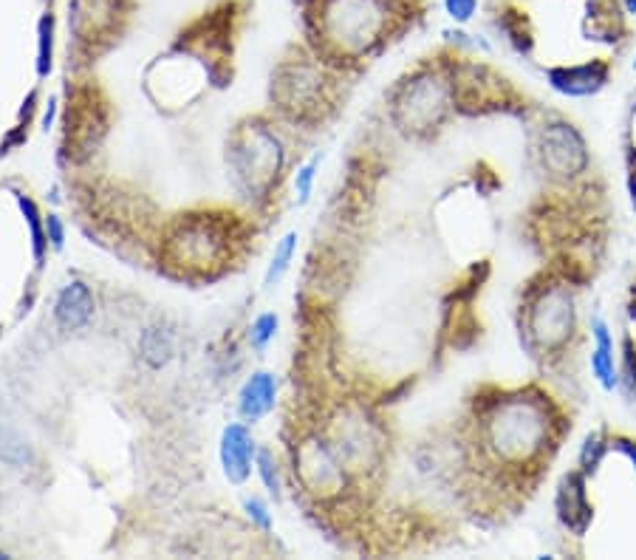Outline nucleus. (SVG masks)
<instances>
[{"label":"nucleus","mask_w":636,"mask_h":560,"mask_svg":"<svg viewBox=\"0 0 636 560\" xmlns=\"http://www.w3.org/2000/svg\"><path fill=\"white\" fill-rule=\"evenodd\" d=\"M309 26L334 60H365L391 41L404 12L399 0H312Z\"/></svg>","instance_id":"f257e3e1"},{"label":"nucleus","mask_w":636,"mask_h":560,"mask_svg":"<svg viewBox=\"0 0 636 560\" xmlns=\"http://www.w3.org/2000/svg\"><path fill=\"white\" fill-rule=\"evenodd\" d=\"M226 253H230V233L210 215H201V219L190 215L170 235V260L190 272L219 267Z\"/></svg>","instance_id":"f03ea898"},{"label":"nucleus","mask_w":636,"mask_h":560,"mask_svg":"<svg viewBox=\"0 0 636 560\" xmlns=\"http://www.w3.org/2000/svg\"><path fill=\"white\" fill-rule=\"evenodd\" d=\"M233 165L249 187L266 184L278 176L280 165H283L280 142L260 125L246 127L233 147Z\"/></svg>","instance_id":"7ed1b4c3"},{"label":"nucleus","mask_w":636,"mask_h":560,"mask_svg":"<svg viewBox=\"0 0 636 560\" xmlns=\"http://www.w3.org/2000/svg\"><path fill=\"white\" fill-rule=\"evenodd\" d=\"M551 507H555V520L557 527L564 529V535L583 544L591 529V520H594V504H591L585 473L577 464L569 467L557 481Z\"/></svg>","instance_id":"20e7f679"},{"label":"nucleus","mask_w":636,"mask_h":560,"mask_svg":"<svg viewBox=\"0 0 636 560\" xmlns=\"http://www.w3.org/2000/svg\"><path fill=\"white\" fill-rule=\"evenodd\" d=\"M298 470L303 484L317 495H334L345 488V467L323 439H309L298 450Z\"/></svg>","instance_id":"39448f33"},{"label":"nucleus","mask_w":636,"mask_h":560,"mask_svg":"<svg viewBox=\"0 0 636 560\" xmlns=\"http://www.w3.org/2000/svg\"><path fill=\"white\" fill-rule=\"evenodd\" d=\"M589 337H591V351H589V371L591 380L596 382V388L603 394L614 396L620 394V354H616V340L614 332H611V323L600 309H594L589 317Z\"/></svg>","instance_id":"423d86ee"},{"label":"nucleus","mask_w":636,"mask_h":560,"mask_svg":"<svg viewBox=\"0 0 636 560\" xmlns=\"http://www.w3.org/2000/svg\"><path fill=\"white\" fill-rule=\"evenodd\" d=\"M221 467H224V475L233 484H244L253 473L255 456H258V445H255L249 427L235 422V425H226L224 434H221Z\"/></svg>","instance_id":"0eeeda50"},{"label":"nucleus","mask_w":636,"mask_h":560,"mask_svg":"<svg viewBox=\"0 0 636 560\" xmlns=\"http://www.w3.org/2000/svg\"><path fill=\"white\" fill-rule=\"evenodd\" d=\"M93 314V298L91 289L82 283V280H71L57 294V303H54V317L60 323L63 332H80L91 323Z\"/></svg>","instance_id":"6e6552de"},{"label":"nucleus","mask_w":636,"mask_h":560,"mask_svg":"<svg viewBox=\"0 0 636 560\" xmlns=\"http://www.w3.org/2000/svg\"><path fill=\"white\" fill-rule=\"evenodd\" d=\"M275 400H278V380H275V373L258 371L241 388L238 411L246 422H258L272 411Z\"/></svg>","instance_id":"1a4fd4ad"},{"label":"nucleus","mask_w":636,"mask_h":560,"mask_svg":"<svg viewBox=\"0 0 636 560\" xmlns=\"http://www.w3.org/2000/svg\"><path fill=\"white\" fill-rule=\"evenodd\" d=\"M623 165H625V190H628L631 208L636 213V93L625 114L623 127Z\"/></svg>","instance_id":"9d476101"},{"label":"nucleus","mask_w":636,"mask_h":560,"mask_svg":"<svg viewBox=\"0 0 636 560\" xmlns=\"http://www.w3.org/2000/svg\"><path fill=\"white\" fill-rule=\"evenodd\" d=\"M140 348H142V360H145L150 368L167 366L172 357L170 332H165V328H145V332H142Z\"/></svg>","instance_id":"9b49d317"},{"label":"nucleus","mask_w":636,"mask_h":560,"mask_svg":"<svg viewBox=\"0 0 636 560\" xmlns=\"http://www.w3.org/2000/svg\"><path fill=\"white\" fill-rule=\"evenodd\" d=\"M294 253H298V233H286L280 238L278 249L272 255V264L266 269V287H275L286 272H289V264H292Z\"/></svg>","instance_id":"f8f14e48"},{"label":"nucleus","mask_w":636,"mask_h":560,"mask_svg":"<svg viewBox=\"0 0 636 560\" xmlns=\"http://www.w3.org/2000/svg\"><path fill=\"white\" fill-rule=\"evenodd\" d=\"M21 210L23 215H26L29 221V229H32V249H34V258L43 260V255H46V224L41 221V213H37V208H34V201L23 199L21 195Z\"/></svg>","instance_id":"ddd939ff"},{"label":"nucleus","mask_w":636,"mask_h":560,"mask_svg":"<svg viewBox=\"0 0 636 560\" xmlns=\"http://www.w3.org/2000/svg\"><path fill=\"white\" fill-rule=\"evenodd\" d=\"M320 161H323V156L314 154L312 159L305 161V165H300V167H298V173H294V193H298L300 204H309V199H312L314 181H317Z\"/></svg>","instance_id":"4468645a"},{"label":"nucleus","mask_w":636,"mask_h":560,"mask_svg":"<svg viewBox=\"0 0 636 560\" xmlns=\"http://www.w3.org/2000/svg\"><path fill=\"white\" fill-rule=\"evenodd\" d=\"M37 34H41V48H37V74L46 77L52 71V54H54V18L52 14H43L41 26H37Z\"/></svg>","instance_id":"2eb2a0df"},{"label":"nucleus","mask_w":636,"mask_h":560,"mask_svg":"<svg viewBox=\"0 0 636 560\" xmlns=\"http://www.w3.org/2000/svg\"><path fill=\"white\" fill-rule=\"evenodd\" d=\"M275 334H278V314H260L249 328V343L255 348H266L275 340Z\"/></svg>","instance_id":"dca6fc26"},{"label":"nucleus","mask_w":636,"mask_h":560,"mask_svg":"<svg viewBox=\"0 0 636 560\" xmlns=\"http://www.w3.org/2000/svg\"><path fill=\"white\" fill-rule=\"evenodd\" d=\"M445 3V12L456 26H467V23L476 21L478 9H481V0H442Z\"/></svg>","instance_id":"f3484780"},{"label":"nucleus","mask_w":636,"mask_h":560,"mask_svg":"<svg viewBox=\"0 0 636 560\" xmlns=\"http://www.w3.org/2000/svg\"><path fill=\"white\" fill-rule=\"evenodd\" d=\"M255 464H258V475L264 479L266 490L278 495L280 493V475H278V464H275L272 453H269V450H258V456H255Z\"/></svg>","instance_id":"a211bd4d"},{"label":"nucleus","mask_w":636,"mask_h":560,"mask_svg":"<svg viewBox=\"0 0 636 560\" xmlns=\"http://www.w3.org/2000/svg\"><path fill=\"white\" fill-rule=\"evenodd\" d=\"M246 515H249V518L255 520V524H258L260 529H264V533H269V529H272V515H269V509H266V504L260 499H246Z\"/></svg>","instance_id":"6ab92c4d"},{"label":"nucleus","mask_w":636,"mask_h":560,"mask_svg":"<svg viewBox=\"0 0 636 560\" xmlns=\"http://www.w3.org/2000/svg\"><path fill=\"white\" fill-rule=\"evenodd\" d=\"M46 238L52 240L54 249H63V244H66V227H63L60 215H46Z\"/></svg>","instance_id":"aec40b11"},{"label":"nucleus","mask_w":636,"mask_h":560,"mask_svg":"<svg viewBox=\"0 0 636 560\" xmlns=\"http://www.w3.org/2000/svg\"><path fill=\"white\" fill-rule=\"evenodd\" d=\"M620 7H623V12L628 14V18H636V0H620Z\"/></svg>","instance_id":"412c9836"},{"label":"nucleus","mask_w":636,"mask_h":560,"mask_svg":"<svg viewBox=\"0 0 636 560\" xmlns=\"http://www.w3.org/2000/svg\"><path fill=\"white\" fill-rule=\"evenodd\" d=\"M54 111H57V108H54V102H52V105H48L46 120H43V125H46V127H52V122H54Z\"/></svg>","instance_id":"4be33fe9"},{"label":"nucleus","mask_w":636,"mask_h":560,"mask_svg":"<svg viewBox=\"0 0 636 560\" xmlns=\"http://www.w3.org/2000/svg\"><path fill=\"white\" fill-rule=\"evenodd\" d=\"M631 71L636 74V46H634V54H631Z\"/></svg>","instance_id":"5701e85b"}]
</instances>
